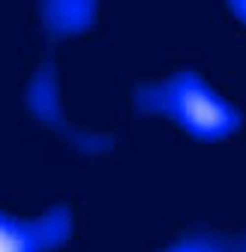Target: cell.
Instances as JSON below:
<instances>
[{
  "label": "cell",
  "mask_w": 246,
  "mask_h": 252,
  "mask_svg": "<svg viewBox=\"0 0 246 252\" xmlns=\"http://www.w3.org/2000/svg\"><path fill=\"white\" fill-rule=\"evenodd\" d=\"M165 108L168 114H177V120L201 138L222 135L234 123L231 111L192 75H180L177 81L165 84Z\"/></svg>",
  "instance_id": "1"
},
{
  "label": "cell",
  "mask_w": 246,
  "mask_h": 252,
  "mask_svg": "<svg viewBox=\"0 0 246 252\" xmlns=\"http://www.w3.org/2000/svg\"><path fill=\"white\" fill-rule=\"evenodd\" d=\"M69 234V219L63 210H54L33 222H18L0 213V252H45L63 243Z\"/></svg>",
  "instance_id": "2"
},
{
  "label": "cell",
  "mask_w": 246,
  "mask_h": 252,
  "mask_svg": "<svg viewBox=\"0 0 246 252\" xmlns=\"http://www.w3.org/2000/svg\"><path fill=\"white\" fill-rule=\"evenodd\" d=\"M168 252H246V240H222V237H189Z\"/></svg>",
  "instance_id": "3"
}]
</instances>
